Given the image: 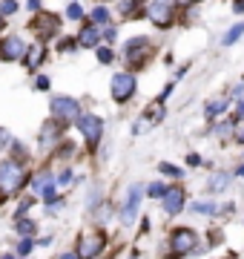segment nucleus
I'll return each mask as SVG.
<instances>
[{"label": "nucleus", "instance_id": "f257e3e1", "mask_svg": "<svg viewBox=\"0 0 244 259\" xmlns=\"http://www.w3.org/2000/svg\"><path fill=\"white\" fill-rule=\"evenodd\" d=\"M26 185V167L15 161V158H3L0 161V193L12 196Z\"/></svg>", "mask_w": 244, "mask_h": 259}, {"label": "nucleus", "instance_id": "f03ea898", "mask_svg": "<svg viewBox=\"0 0 244 259\" xmlns=\"http://www.w3.org/2000/svg\"><path fill=\"white\" fill-rule=\"evenodd\" d=\"M150 55H152V40L150 37L138 35V37H130V40L124 44V58H127V64H130L132 69H141V66L150 61Z\"/></svg>", "mask_w": 244, "mask_h": 259}, {"label": "nucleus", "instance_id": "7ed1b4c3", "mask_svg": "<svg viewBox=\"0 0 244 259\" xmlns=\"http://www.w3.org/2000/svg\"><path fill=\"white\" fill-rule=\"evenodd\" d=\"M49 112H52V121H57V124H72L81 115V104L72 95H55L49 101Z\"/></svg>", "mask_w": 244, "mask_h": 259}, {"label": "nucleus", "instance_id": "20e7f679", "mask_svg": "<svg viewBox=\"0 0 244 259\" xmlns=\"http://www.w3.org/2000/svg\"><path fill=\"white\" fill-rule=\"evenodd\" d=\"M109 90H112L115 104H127L138 93V78H135V72H115L109 81Z\"/></svg>", "mask_w": 244, "mask_h": 259}, {"label": "nucleus", "instance_id": "39448f33", "mask_svg": "<svg viewBox=\"0 0 244 259\" xmlns=\"http://www.w3.org/2000/svg\"><path fill=\"white\" fill-rule=\"evenodd\" d=\"M169 250H172V256L198 253V233L193 228H175L169 236Z\"/></svg>", "mask_w": 244, "mask_h": 259}, {"label": "nucleus", "instance_id": "423d86ee", "mask_svg": "<svg viewBox=\"0 0 244 259\" xmlns=\"http://www.w3.org/2000/svg\"><path fill=\"white\" fill-rule=\"evenodd\" d=\"M147 18H150L158 29H169L175 23V0H150Z\"/></svg>", "mask_w": 244, "mask_h": 259}, {"label": "nucleus", "instance_id": "0eeeda50", "mask_svg": "<svg viewBox=\"0 0 244 259\" xmlns=\"http://www.w3.org/2000/svg\"><path fill=\"white\" fill-rule=\"evenodd\" d=\"M75 124H78V130L84 133V139L92 144V147H98L101 144V139H103V118L101 115H95V112H81L75 118Z\"/></svg>", "mask_w": 244, "mask_h": 259}, {"label": "nucleus", "instance_id": "6e6552de", "mask_svg": "<svg viewBox=\"0 0 244 259\" xmlns=\"http://www.w3.org/2000/svg\"><path fill=\"white\" fill-rule=\"evenodd\" d=\"M103 245H106V236H103L101 231H86V233H81L75 256L78 259H95V256H101Z\"/></svg>", "mask_w": 244, "mask_h": 259}, {"label": "nucleus", "instance_id": "1a4fd4ad", "mask_svg": "<svg viewBox=\"0 0 244 259\" xmlns=\"http://www.w3.org/2000/svg\"><path fill=\"white\" fill-rule=\"evenodd\" d=\"M29 29L40 37V44H46L49 37H55L60 32V15H52V12H40L38 18L29 23Z\"/></svg>", "mask_w": 244, "mask_h": 259}, {"label": "nucleus", "instance_id": "9d476101", "mask_svg": "<svg viewBox=\"0 0 244 259\" xmlns=\"http://www.w3.org/2000/svg\"><path fill=\"white\" fill-rule=\"evenodd\" d=\"M158 202H161V210L167 213V216H178L184 210V204H187V193H184L181 185H167V190H164V196H161Z\"/></svg>", "mask_w": 244, "mask_h": 259}, {"label": "nucleus", "instance_id": "9b49d317", "mask_svg": "<svg viewBox=\"0 0 244 259\" xmlns=\"http://www.w3.org/2000/svg\"><path fill=\"white\" fill-rule=\"evenodd\" d=\"M141 199H144V185H132L130 193H127V202H124L121 213H118V219H121L124 228H130L135 222V216H138V207H141Z\"/></svg>", "mask_w": 244, "mask_h": 259}, {"label": "nucleus", "instance_id": "f8f14e48", "mask_svg": "<svg viewBox=\"0 0 244 259\" xmlns=\"http://www.w3.org/2000/svg\"><path fill=\"white\" fill-rule=\"evenodd\" d=\"M23 52H26V40L20 35H3L0 37V61H3V64L20 61Z\"/></svg>", "mask_w": 244, "mask_h": 259}, {"label": "nucleus", "instance_id": "ddd939ff", "mask_svg": "<svg viewBox=\"0 0 244 259\" xmlns=\"http://www.w3.org/2000/svg\"><path fill=\"white\" fill-rule=\"evenodd\" d=\"M49 49L46 44H26V52H23V58H20V64H23V69H29V72H38L40 66H43V61H46Z\"/></svg>", "mask_w": 244, "mask_h": 259}, {"label": "nucleus", "instance_id": "4468645a", "mask_svg": "<svg viewBox=\"0 0 244 259\" xmlns=\"http://www.w3.org/2000/svg\"><path fill=\"white\" fill-rule=\"evenodd\" d=\"M118 15L124 20H135L147 15V0H118Z\"/></svg>", "mask_w": 244, "mask_h": 259}, {"label": "nucleus", "instance_id": "2eb2a0df", "mask_svg": "<svg viewBox=\"0 0 244 259\" xmlns=\"http://www.w3.org/2000/svg\"><path fill=\"white\" fill-rule=\"evenodd\" d=\"M78 47H84V49L101 47V29L95 26V23H84L81 26V35H78Z\"/></svg>", "mask_w": 244, "mask_h": 259}, {"label": "nucleus", "instance_id": "dca6fc26", "mask_svg": "<svg viewBox=\"0 0 244 259\" xmlns=\"http://www.w3.org/2000/svg\"><path fill=\"white\" fill-rule=\"evenodd\" d=\"M230 182H233V176L230 173H213V176L207 179V193H224L227 187H230Z\"/></svg>", "mask_w": 244, "mask_h": 259}, {"label": "nucleus", "instance_id": "f3484780", "mask_svg": "<svg viewBox=\"0 0 244 259\" xmlns=\"http://www.w3.org/2000/svg\"><path fill=\"white\" fill-rule=\"evenodd\" d=\"M89 20H92L98 29H106V26H112V12L106 9L103 3H98L92 12H89Z\"/></svg>", "mask_w": 244, "mask_h": 259}, {"label": "nucleus", "instance_id": "a211bd4d", "mask_svg": "<svg viewBox=\"0 0 244 259\" xmlns=\"http://www.w3.org/2000/svg\"><path fill=\"white\" fill-rule=\"evenodd\" d=\"M57 136H60V127H57V121H52V124H43V130H40V147H49V144H55Z\"/></svg>", "mask_w": 244, "mask_h": 259}, {"label": "nucleus", "instance_id": "6ab92c4d", "mask_svg": "<svg viewBox=\"0 0 244 259\" xmlns=\"http://www.w3.org/2000/svg\"><path fill=\"white\" fill-rule=\"evenodd\" d=\"M164 115H167V110H164V101H161V98H155V101L147 107V121H150V124H158Z\"/></svg>", "mask_w": 244, "mask_h": 259}, {"label": "nucleus", "instance_id": "aec40b11", "mask_svg": "<svg viewBox=\"0 0 244 259\" xmlns=\"http://www.w3.org/2000/svg\"><path fill=\"white\" fill-rule=\"evenodd\" d=\"M227 107H230V101H227V98H218V101H210V104H207L204 112H207V118L213 121V118H218L221 112H227Z\"/></svg>", "mask_w": 244, "mask_h": 259}, {"label": "nucleus", "instance_id": "412c9836", "mask_svg": "<svg viewBox=\"0 0 244 259\" xmlns=\"http://www.w3.org/2000/svg\"><path fill=\"white\" fill-rule=\"evenodd\" d=\"M241 35H244V20H241V23H235V26L227 29L224 37H221V47H233V44H235V40H238Z\"/></svg>", "mask_w": 244, "mask_h": 259}, {"label": "nucleus", "instance_id": "4be33fe9", "mask_svg": "<svg viewBox=\"0 0 244 259\" xmlns=\"http://www.w3.org/2000/svg\"><path fill=\"white\" fill-rule=\"evenodd\" d=\"M190 210H193V213H201V216H216V213H218V204H216V202H196Z\"/></svg>", "mask_w": 244, "mask_h": 259}, {"label": "nucleus", "instance_id": "5701e85b", "mask_svg": "<svg viewBox=\"0 0 244 259\" xmlns=\"http://www.w3.org/2000/svg\"><path fill=\"white\" fill-rule=\"evenodd\" d=\"M158 170H161V176H169V179H181V176H184V170L175 167V164H169V161H161Z\"/></svg>", "mask_w": 244, "mask_h": 259}, {"label": "nucleus", "instance_id": "b1692460", "mask_svg": "<svg viewBox=\"0 0 244 259\" xmlns=\"http://www.w3.org/2000/svg\"><path fill=\"white\" fill-rule=\"evenodd\" d=\"M95 58H98L101 64H112V61H115V49H109V47H95Z\"/></svg>", "mask_w": 244, "mask_h": 259}, {"label": "nucleus", "instance_id": "393cba45", "mask_svg": "<svg viewBox=\"0 0 244 259\" xmlns=\"http://www.w3.org/2000/svg\"><path fill=\"white\" fill-rule=\"evenodd\" d=\"M66 18H69V20H84V9H81V3H78V0H72V3L66 6Z\"/></svg>", "mask_w": 244, "mask_h": 259}, {"label": "nucleus", "instance_id": "a878e982", "mask_svg": "<svg viewBox=\"0 0 244 259\" xmlns=\"http://www.w3.org/2000/svg\"><path fill=\"white\" fill-rule=\"evenodd\" d=\"M35 228H38V225L32 222V219H18V233H20V236H32Z\"/></svg>", "mask_w": 244, "mask_h": 259}, {"label": "nucleus", "instance_id": "bb28decb", "mask_svg": "<svg viewBox=\"0 0 244 259\" xmlns=\"http://www.w3.org/2000/svg\"><path fill=\"white\" fill-rule=\"evenodd\" d=\"M18 12V0H0V18H9Z\"/></svg>", "mask_w": 244, "mask_h": 259}, {"label": "nucleus", "instance_id": "cd10ccee", "mask_svg": "<svg viewBox=\"0 0 244 259\" xmlns=\"http://www.w3.org/2000/svg\"><path fill=\"white\" fill-rule=\"evenodd\" d=\"M164 190H167V185H164V182H152V185L147 187L144 193H147V196H152V199H161V196H164Z\"/></svg>", "mask_w": 244, "mask_h": 259}, {"label": "nucleus", "instance_id": "c85d7f7f", "mask_svg": "<svg viewBox=\"0 0 244 259\" xmlns=\"http://www.w3.org/2000/svg\"><path fill=\"white\" fill-rule=\"evenodd\" d=\"M35 90H38V93L52 90V78H49V75H38V78H35Z\"/></svg>", "mask_w": 244, "mask_h": 259}, {"label": "nucleus", "instance_id": "c756f323", "mask_svg": "<svg viewBox=\"0 0 244 259\" xmlns=\"http://www.w3.org/2000/svg\"><path fill=\"white\" fill-rule=\"evenodd\" d=\"M72 179H75V173H72V170L66 167V170H60V176L55 179V185H57V187H66L69 182H72Z\"/></svg>", "mask_w": 244, "mask_h": 259}, {"label": "nucleus", "instance_id": "7c9ffc66", "mask_svg": "<svg viewBox=\"0 0 244 259\" xmlns=\"http://www.w3.org/2000/svg\"><path fill=\"white\" fill-rule=\"evenodd\" d=\"M32 248H35V242L29 239V236H23V239L18 242V253H20V256H26V253H32Z\"/></svg>", "mask_w": 244, "mask_h": 259}, {"label": "nucleus", "instance_id": "2f4dec72", "mask_svg": "<svg viewBox=\"0 0 244 259\" xmlns=\"http://www.w3.org/2000/svg\"><path fill=\"white\" fill-rule=\"evenodd\" d=\"M57 49H60V52H75V49H78V37H64Z\"/></svg>", "mask_w": 244, "mask_h": 259}, {"label": "nucleus", "instance_id": "473e14b6", "mask_svg": "<svg viewBox=\"0 0 244 259\" xmlns=\"http://www.w3.org/2000/svg\"><path fill=\"white\" fill-rule=\"evenodd\" d=\"M98 196H101V190H98V187H92V190H89V196H86V207H89V210H92V204H98Z\"/></svg>", "mask_w": 244, "mask_h": 259}, {"label": "nucleus", "instance_id": "72a5a7b5", "mask_svg": "<svg viewBox=\"0 0 244 259\" xmlns=\"http://www.w3.org/2000/svg\"><path fill=\"white\" fill-rule=\"evenodd\" d=\"M101 37H106V40L112 44L115 37H118V29H115V26H106V29H103V32H101Z\"/></svg>", "mask_w": 244, "mask_h": 259}, {"label": "nucleus", "instance_id": "f704fd0d", "mask_svg": "<svg viewBox=\"0 0 244 259\" xmlns=\"http://www.w3.org/2000/svg\"><path fill=\"white\" fill-rule=\"evenodd\" d=\"M233 136H235V141H238V144H244V124H235Z\"/></svg>", "mask_w": 244, "mask_h": 259}, {"label": "nucleus", "instance_id": "c9c22d12", "mask_svg": "<svg viewBox=\"0 0 244 259\" xmlns=\"http://www.w3.org/2000/svg\"><path fill=\"white\" fill-rule=\"evenodd\" d=\"M172 90H175V83H167V87L161 90V95H158V98H161V101H167L169 95H172Z\"/></svg>", "mask_w": 244, "mask_h": 259}, {"label": "nucleus", "instance_id": "e433bc0d", "mask_svg": "<svg viewBox=\"0 0 244 259\" xmlns=\"http://www.w3.org/2000/svg\"><path fill=\"white\" fill-rule=\"evenodd\" d=\"M187 164H190V167H198V164H201V156H198V153H190V156H187Z\"/></svg>", "mask_w": 244, "mask_h": 259}, {"label": "nucleus", "instance_id": "4c0bfd02", "mask_svg": "<svg viewBox=\"0 0 244 259\" xmlns=\"http://www.w3.org/2000/svg\"><path fill=\"white\" fill-rule=\"evenodd\" d=\"M218 213H224V216H230V213H235V204H233V202L221 204V210H218Z\"/></svg>", "mask_w": 244, "mask_h": 259}, {"label": "nucleus", "instance_id": "58836bf2", "mask_svg": "<svg viewBox=\"0 0 244 259\" xmlns=\"http://www.w3.org/2000/svg\"><path fill=\"white\" fill-rule=\"evenodd\" d=\"M233 12L235 15H244V0H233Z\"/></svg>", "mask_w": 244, "mask_h": 259}, {"label": "nucleus", "instance_id": "ea45409f", "mask_svg": "<svg viewBox=\"0 0 244 259\" xmlns=\"http://www.w3.org/2000/svg\"><path fill=\"white\" fill-rule=\"evenodd\" d=\"M6 144H9V133H6V130H0V150L6 147Z\"/></svg>", "mask_w": 244, "mask_h": 259}, {"label": "nucleus", "instance_id": "a19ab883", "mask_svg": "<svg viewBox=\"0 0 244 259\" xmlns=\"http://www.w3.org/2000/svg\"><path fill=\"white\" fill-rule=\"evenodd\" d=\"M244 95V83H235L233 87V98H241Z\"/></svg>", "mask_w": 244, "mask_h": 259}, {"label": "nucleus", "instance_id": "79ce46f5", "mask_svg": "<svg viewBox=\"0 0 244 259\" xmlns=\"http://www.w3.org/2000/svg\"><path fill=\"white\" fill-rule=\"evenodd\" d=\"M26 6H29L32 12H38V9H40V0H26Z\"/></svg>", "mask_w": 244, "mask_h": 259}, {"label": "nucleus", "instance_id": "37998d69", "mask_svg": "<svg viewBox=\"0 0 244 259\" xmlns=\"http://www.w3.org/2000/svg\"><path fill=\"white\" fill-rule=\"evenodd\" d=\"M181 6H198V3H201V0H178Z\"/></svg>", "mask_w": 244, "mask_h": 259}, {"label": "nucleus", "instance_id": "c03bdc74", "mask_svg": "<svg viewBox=\"0 0 244 259\" xmlns=\"http://www.w3.org/2000/svg\"><path fill=\"white\" fill-rule=\"evenodd\" d=\"M235 115H238V118H241V121H244V101H241V104H238V110H235Z\"/></svg>", "mask_w": 244, "mask_h": 259}, {"label": "nucleus", "instance_id": "a18cd8bd", "mask_svg": "<svg viewBox=\"0 0 244 259\" xmlns=\"http://www.w3.org/2000/svg\"><path fill=\"white\" fill-rule=\"evenodd\" d=\"M235 176H241V179H244V164L238 167V170H235Z\"/></svg>", "mask_w": 244, "mask_h": 259}, {"label": "nucleus", "instance_id": "49530a36", "mask_svg": "<svg viewBox=\"0 0 244 259\" xmlns=\"http://www.w3.org/2000/svg\"><path fill=\"white\" fill-rule=\"evenodd\" d=\"M60 259H78V256H75V253H64Z\"/></svg>", "mask_w": 244, "mask_h": 259}, {"label": "nucleus", "instance_id": "de8ad7c7", "mask_svg": "<svg viewBox=\"0 0 244 259\" xmlns=\"http://www.w3.org/2000/svg\"><path fill=\"white\" fill-rule=\"evenodd\" d=\"M0 259H15V256H12V253H3V256H0Z\"/></svg>", "mask_w": 244, "mask_h": 259}, {"label": "nucleus", "instance_id": "09e8293b", "mask_svg": "<svg viewBox=\"0 0 244 259\" xmlns=\"http://www.w3.org/2000/svg\"><path fill=\"white\" fill-rule=\"evenodd\" d=\"M0 23H3V18H0Z\"/></svg>", "mask_w": 244, "mask_h": 259}]
</instances>
